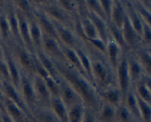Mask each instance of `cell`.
<instances>
[{
    "label": "cell",
    "instance_id": "f546056e",
    "mask_svg": "<svg viewBox=\"0 0 151 122\" xmlns=\"http://www.w3.org/2000/svg\"><path fill=\"white\" fill-rule=\"evenodd\" d=\"M122 104L128 109V110L131 113L134 119L141 121L140 120L138 104H137V100L136 98L135 93H133L132 92L128 91V93L125 96V98L122 101Z\"/></svg>",
    "mask_w": 151,
    "mask_h": 122
},
{
    "label": "cell",
    "instance_id": "c3c4849f",
    "mask_svg": "<svg viewBox=\"0 0 151 122\" xmlns=\"http://www.w3.org/2000/svg\"><path fill=\"white\" fill-rule=\"evenodd\" d=\"M81 122H97L95 113H93L91 110L86 109L83 118Z\"/></svg>",
    "mask_w": 151,
    "mask_h": 122
},
{
    "label": "cell",
    "instance_id": "6da1fadb",
    "mask_svg": "<svg viewBox=\"0 0 151 122\" xmlns=\"http://www.w3.org/2000/svg\"><path fill=\"white\" fill-rule=\"evenodd\" d=\"M53 63L59 77L79 96L85 109L96 114L101 105L99 104L100 99L94 86L88 82L89 79L71 66L63 64V62L53 60Z\"/></svg>",
    "mask_w": 151,
    "mask_h": 122
},
{
    "label": "cell",
    "instance_id": "d590c367",
    "mask_svg": "<svg viewBox=\"0 0 151 122\" xmlns=\"http://www.w3.org/2000/svg\"><path fill=\"white\" fill-rule=\"evenodd\" d=\"M136 98L138 104L140 120L142 122H150L151 121V107L150 104L145 101L135 93Z\"/></svg>",
    "mask_w": 151,
    "mask_h": 122
},
{
    "label": "cell",
    "instance_id": "d6a6232c",
    "mask_svg": "<svg viewBox=\"0 0 151 122\" xmlns=\"http://www.w3.org/2000/svg\"><path fill=\"white\" fill-rule=\"evenodd\" d=\"M83 104H78L67 109L68 122H81L85 113Z\"/></svg>",
    "mask_w": 151,
    "mask_h": 122
},
{
    "label": "cell",
    "instance_id": "2e32d148",
    "mask_svg": "<svg viewBox=\"0 0 151 122\" xmlns=\"http://www.w3.org/2000/svg\"><path fill=\"white\" fill-rule=\"evenodd\" d=\"M121 32H122V36H123L124 40H125L129 49L131 48H134V47L137 46L139 42V39L140 38L137 35V32H135L133 26H131L127 14L125 15L123 24L121 28Z\"/></svg>",
    "mask_w": 151,
    "mask_h": 122
},
{
    "label": "cell",
    "instance_id": "db71d44e",
    "mask_svg": "<svg viewBox=\"0 0 151 122\" xmlns=\"http://www.w3.org/2000/svg\"><path fill=\"white\" fill-rule=\"evenodd\" d=\"M132 122H142L141 121H139V120H136V119H134V121H133Z\"/></svg>",
    "mask_w": 151,
    "mask_h": 122
},
{
    "label": "cell",
    "instance_id": "11a10c76",
    "mask_svg": "<svg viewBox=\"0 0 151 122\" xmlns=\"http://www.w3.org/2000/svg\"><path fill=\"white\" fill-rule=\"evenodd\" d=\"M0 122H2V120H1V113L0 112Z\"/></svg>",
    "mask_w": 151,
    "mask_h": 122
},
{
    "label": "cell",
    "instance_id": "e575fe53",
    "mask_svg": "<svg viewBox=\"0 0 151 122\" xmlns=\"http://www.w3.org/2000/svg\"><path fill=\"white\" fill-rule=\"evenodd\" d=\"M75 51H76L77 54H78V57H79L80 62H81V66H82L83 71L85 73L86 76H87L89 80H92L91 78V62L88 57L87 54H86L85 51L81 48L78 47H75Z\"/></svg>",
    "mask_w": 151,
    "mask_h": 122
},
{
    "label": "cell",
    "instance_id": "b9f144b4",
    "mask_svg": "<svg viewBox=\"0 0 151 122\" xmlns=\"http://www.w3.org/2000/svg\"><path fill=\"white\" fill-rule=\"evenodd\" d=\"M15 3V6L16 7V10H19L21 13H23L28 20L32 19L33 16L32 15V8L29 5V1H25V0H18V1H13Z\"/></svg>",
    "mask_w": 151,
    "mask_h": 122
},
{
    "label": "cell",
    "instance_id": "8d00e7d4",
    "mask_svg": "<svg viewBox=\"0 0 151 122\" xmlns=\"http://www.w3.org/2000/svg\"><path fill=\"white\" fill-rule=\"evenodd\" d=\"M7 19L8 21L9 26H10V34L13 35L15 39L17 40L18 42L22 44V41L20 39V35L19 32V24H18L17 17H16V12L14 10H10L7 14Z\"/></svg>",
    "mask_w": 151,
    "mask_h": 122
},
{
    "label": "cell",
    "instance_id": "d6986e66",
    "mask_svg": "<svg viewBox=\"0 0 151 122\" xmlns=\"http://www.w3.org/2000/svg\"><path fill=\"white\" fill-rule=\"evenodd\" d=\"M86 18L89 19L91 23L94 24L96 30H97L98 37L101 41H103L105 44H107L109 41V29L106 25V21H103L100 17L95 15L94 13L88 11L86 14Z\"/></svg>",
    "mask_w": 151,
    "mask_h": 122
},
{
    "label": "cell",
    "instance_id": "816d5d0a",
    "mask_svg": "<svg viewBox=\"0 0 151 122\" xmlns=\"http://www.w3.org/2000/svg\"><path fill=\"white\" fill-rule=\"evenodd\" d=\"M0 60H4V54L1 49H0Z\"/></svg>",
    "mask_w": 151,
    "mask_h": 122
},
{
    "label": "cell",
    "instance_id": "bcb514c9",
    "mask_svg": "<svg viewBox=\"0 0 151 122\" xmlns=\"http://www.w3.org/2000/svg\"><path fill=\"white\" fill-rule=\"evenodd\" d=\"M99 2H100L102 10H103V13H104L105 16H106L108 22H109L113 1H109V0H103V1H99Z\"/></svg>",
    "mask_w": 151,
    "mask_h": 122
},
{
    "label": "cell",
    "instance_id": "f35d334b",
    "mask_svg": "<svg viewBox=\"0 0 151 122\" xmlns=\"http://www.w3.org/2000/svg\"><path fill=\"white\" fill-rule=\"evenodd\" d=\"M47 88L50 92V96L52 98H60V81L55 80L50 76L47 77V79H44Z\"/></svg>",
    "mask_w": 151,
    "mask_h": 122
},
{
    "label": "cell",
    "instance_id": "f6af8a7d",
    "mask_svg": "<svg viewBox=\"0 0 151 122\" xmlns=\"http://www.w3.org/2000/svg\"><path fill=\"white\" fill-rule=\"evenodd\" d=\"M0 78H1L2 81H4V82H10L8 68H7L4 59L0 60Z\"/></svg>",
    "mask_w": 151,
    "mask_h": 122
},
{
    "label": "cell",
    "instance_id": "603a6c76",
    "mask_svg": "<svg viewBox=\"0 0 151 122\" xmlns=\"http://www.w3.org/2000/svg\"><path fill=\"white\" fill-rule=\"evenodd\" d=\"M5 62L8 68L9 74H10V83L13 85L15 88L19 91V85H20L21 72L18 69L17 66L15 63L14 59L9 54L5 56Z\"/></svg>",
    "mask_w": 151,
    "mask_h": 122
},
{
    "label": "cell",
    "instance_id": "f1b7e54d",
    "mask_svg": "<svg viewBox=\"0 0 151 122\" xmlns=\"http://www.w3.org/2000/svg\"><path fill=\"white\" fill-rule=\"evenodd\" d=\"M150 77H145V80H140L137 83L135 93L139 98L145 101L150 104L151 94H150Z\"/></svg>",
    "mask_w": 151,
    "mask_h": 122
},
{
    "label": "cell",
    "instance_id": "7dc6e473",
    "mask_svg": "<svg viewBox=\"0 0 151 122\" xmlns=\"http://www.w3.org/2000/svg\"><path fill=\"white\" fill-rule=\"evenodd\" d=\"M142 41L144 42L145 45L150 46V41H151V31H150V26H147V24L143 23V29H142V34L141 35Z\"/></svg>",
    "mask_w": 151,
    "mask_h": 122
},
{
    "label": "cell",
    "instance_id": "e0dca14e",
    "mask_svg": "<svg viewBox=\"0 0 151 122\" xmlns=\"http://www.w3.org/2000/svg\"><path fill=\"white\" fill-rule=\"evenodd\" d=\"M99 99L102 100L103 104H109L114 107H117L122 103V96L119 90L114 88H106L99 93Z\"/></svg>",
    "mask_w": 151,
    "mask_h": 122
},
{
    "label": "cell",
    "instance_id": "277c9868",
    "mask_svg": "<svg viewBox=\"0 0 151 122\" xmlns=\"http://www.w3.org/2000/svg\"><path fill=\"white\" fill-rule=\"evenodd\" d=\"M19 92L22 97L26 107H27L29 113L36 107V97L34 92L32 82L26 75L23 74L21 72L20 85H19Z\"/></svg>",
    "mask_w": 151,
    "mask_h": 122
},
{
    "label": "cell",
    "instance_id": "83f0119b",
    "mask_svg": "<svg viewBox=\"0 0 151 122\" xmlns=\"http://www.w3.org/2000/svg\"><path fill=\"white\" fill-rule=\"evenodd\" d=\"M127 64H128V72L130 82L137 83L142 79V68L138 61L134 58H131L127 60Z\"/></svg>",
    "mask_w": 151,
    "mask_h": 122
},
{
    "label": "cell",
    "instance_id": "9c48e42d",
    "mask_svg": "<svg viewBox=\"0 0 151 122\" xmlns=\"http://www.w3.org/2000/svg\"><path fill=\"white\" fill-rule=\"evenodd\" d=\"M32 82L37 101L42 103L41 106L48 107L52 98L44 80L38 76L34 75Z\"/></svg>",
    "mask_w": 151,
    "mask_h": 122
},
{
    "label": "cell",
    "instance_id": "f907efd6",
    "mask_svg": "<svg viewBox=\"0 0 151 122\" xmlns=\"http://www.w3.org/2000/svg\"><path fill=\"white\" fill-rule=\"evenodd\" d=\"M0 112L1 113H4V106H3V103L0 101Z\"/></svg>",
    "mask_w": 151,
    "mask_h": 122
},
{
    "label": "cell",
    "instance_id": "ab89813d",
    "mask_svg": "<svg viewBox=\"0 0 151 122\" xmlns=\"http://www.w3.org/2000/svg\"><path fill=\"white\" fill-rule=\"evenodd\" d=\"M137 4H134L133 6L135 8L136 11L137 12L138 15L139 16L140 19H142V22L147 26H150V21H151V14L150 10L145 7L140 1H137Z\"/></svg>",
    "mask_w": 151,
    "mask_h": 122
},
{
    "label": "cell",
    "instance_id": "5b68a950",
    "mask_svg": "<svg viewBox=\"0 0 151 122\" xmlns=\"http://www.w3.org/2000/svg\"><path fill=\"white\" fill-rule=\"evenodd\" d=\"M15 62L18 63L23 71L27 73L35 75V56L28 52L23 46H17L14 49Z\"/></svg>",
    "mask_w": 151,
    "mask_h": 122
},
{
    "label": "cell",
    "instance_id": "4316f807",
    "mask_svg": "<svg viewBox=\"0 0 151 122\" xmlns=\"http://www.w3.org/2000/svg\"><path fill=\"white\" fill-rule=\"evenodd\" d=\"M137 59L136 60L139 63L142 70L150 76L151 73V57L150 51L146 49H139L136 52Z\"/></svg>",
    "mask_w": 151,
    "mask_h": 122
},
{
    "label": "cell",
    "instance_id": "60d3db41",
    "mask_svg": "<svg viewBox=\"0 0 151 122\" xmlns=\"http://www.w3.org/2000/svg\"><path fill=\"white\" fill-rule=\"evenodd\" d=\"M85 3L88 11L97 15L98 17H100V19H103L105 21H108L106 18V16H105L104 13H103V10H102L101 6H100L99 1H96V0H88V1H85Z\"/></svg>",
    "mask_w": 151,
    "mask_h": 122
},
{
    "label": "cell",
    "instance_id": "7a4b0ae2",
    "mask_svg": "<svg viewBox=\"0 0 151 122\" xmlns=\"http://www.w3.org/2000/svg\"><path fill=\"white\" fill-rule=\"evenodd\" d=\"M91 78L97 86L103 91L107 88L112 79L110 67L103 60H95L91 63Z\"/></svg>",
    "mask_w": 151,
    "mask_h": 122
},
{
    "label": "cell",
    "instance_id": "9f6ffc18",
    "mask_svg": "<svg viewBox=\"0 0 151 122\" xmlns=\"http://www.w3.org/2000/svg\"><path fill=\"white\" fill-rule=\"evenodd\" d=\"M27 122H30V121H29V119H28V120H27Z\"/></svg>",
    "mask_w": 151,
    "mask_h": 122
},
{
    "label": "cell",
    "instance_id": "8fae6325",
    "mask_svg": "<svg viewBox=\"0 0 151 122\" xmlns=\"http://www.w3.org/2000/svg\"><path fill=\"white\" fill-rule=\"evenodd\" d=\"M34 18H35V21H36L40 29H41L43 36L53 38V39L58 41L54 24L47 16H46L41 12V13L38 12L34 15Z\"/></svg>",
    "mask_w": 151,
    "mask_h": 122
},
{
    "label": "cell",
    "instance_id": "52a82bcc",
    "mask_svg": "<svg viewBox=\"0 0 151 122\" xmlns=\"http://www.w3.org/2000/svg\"><path fill=\"white\" fill-rule=\"evenodd\" d=\"M41 49H43V52L52 60L66 63L64 56L62 52L61 46L56 40L43 36Z\"/></svg>",
    "mask_w": 151,
    "mask_h": 122
},
{
    "label": "cell",
    "instance_id": "8992f818",
    "mask_svg": "<svg viewBox=\"0 0 151 122\" xmlns=\"http://www.w3.org/2000/svg\"><path fill=\"white\" fill-rule=\"evenodd\" d=\"M16 15L17 17L18 24H19V32L20 35V39L22 44H23L24 48L26 49L28 52L31 54H33L35 51L32 41H31L30 35L29 31V21L27 18L24 16L19 10H16Z\"/></svg>",
    "mask_w": 151,
    "mask_h": 122
},
{
    "label": "cell",
    "instance_id": "cb8c5ba5",
    "mask_svg": "<svg viewBox=\"0 0 151 122\" xmlns=\"http://www.w3.org/2000/svg\"><path fill=\"white\" fill-rule=\"evenodd\" d=\"M49 107L60 122H68L67 108L60 98H51Z\"/></svg>",
    "mask_w": 151,
    "mask_h": 122
},
{
    "label": "cell",
    "instance_id": "4fadbf2b",
    "mask_svg": "<svg viewBox=\"0 0 151 122\" xmlns=\"http://www.w3.org/2000/svg\"><path fill=\"white\" fill-rule=\"evenodd\" d=\"M3 106H4V113H6L13 122L27 121V115L13 101L4 98L3 101Z\"/></svg>",
    "mask_w": 151,
    "mask_h": 122
},
{
    "label": "cell",
    "instance_id": "5bb4252c",
    "mask_svg": "<svg viewBox=\"0 0 151 122\" xmlns=\"http://www.w3.org/2000/svg\"><path fill=\"white\" fill-rule=\"evenodd\" d=\"M55 27L59 43L63 46L69 49H75L76 47V39L70 29L53 22Z\"/></svg>",
    "mask_w": 151,
    "mask_h": 122
},
{
    "label": "cell",
    "instance_id": "7bdbcfd3",
    "mask_svg": "<svg viewBox=\"0 0 151 122\" xmlns=\"http://www.w3.org/2000/svg\"><path fill=\"white\" fill-rule=\"evenodd\" d=\"M10 34V26L6 16H0V35L4 41H7Z\"/></svg>",
    "mask_w": 151,
    "mask_h": 122
},
{
    "label": "cell",
    "instance_id": "7c38bea8",
    "mask_svg": "<svg viewBox=\"0 0 151 122\" xmlns=\"http://www.w3.org/2000/svg\"><path fill=\"white\" fill-rule=\"evenodd\" d=\"M60 99L66 106V108H69L75 104H83L79 96L67 84L62 80H60Z\"/></svg>",
    "mask_w": 151,
    "mask_h": 122
},
{
    "label": "cell",
    "instance_id": "3957f363",
    "mask_svg": "<svg viewBox=\"0 0 151 122\" xmlns=\"http://www.w3.org/2000/svg\"><path fill=\"white\" fill-rule=\"evenodd\" d=\"M41 13H44L52 22L69 28L72 26V21L66 12H65L58 4H41Z\"/></svg>",
    "mask_w": 151,
    "mask_h": 122
},
{
    "label": "cell",
    "instance_id": "ac0fdd59",
    "mask_svg": "<svg viewBox=\"0 0 151 122\" xmlns=\"http://www.w3.org/2000/svg\"><path fill=\"white\" fill-rule=\"evenodd\" d=\"M125 15L126 12H125V6L122 2L119 1H113L109 23L113 24L118 29H121Z\"/></svg>",
    "mask_w": 151,
    "mask_h": 122
},
{
    "label": "cell",
    "instance_id": "9a60e30c",
    "mask_svg": "<svg viewBox=\"0 0 151 122\" xmlns=\"http://www.w3.org/2000/svg\"><path fill=\"white\" fill-rule=\"evenodd\" d=\"M29 117L33 118L37 122H60L49 106H36L29 112Z\"/></svg>",
    "mask_w": 151,
    "mask_h": 122
},
{
    "label": "cell",
    "instance_id": "ffe728a7",
    "mask_svg": "<svg viewBox=\"0 0 151 122\" xmlns=\"http://www.w3.org/2000/svg\"><path fill=\"white\" fill-rule=\"evenodd\" d=\"M35 57H36L37 60L39 62L40 64L44 68L46 71H47V73H49L50 76L51 78H52L55 80L59 82V76L58 74V72L56 71L54 63H53V60L51 58L48 57V56L46 55L42 51L39 50V51H36L35 53Z\"/></svg>",
    "mask_w": 151,
    "mask_h": 122
},
{
    "label": "cell",
    "instance_id": "f5cc1de1",
    "mask_svg": "<svg viewBox=\"0 0 151 122\" xmlns=\"http://www.w3.org/2000/svg\"><path fill=\"white\" fill-rule=\"evenodd\" d=\"M28 119H29V121H30V122H37L36 121L34 120V119L32 118L29 117V116H28Z\"/></svg>",
    "mask_w": 151,
    "mask_h": 122
},
{
    "label": "cell",
    "instance_id": "ba28073f",
    "mask_svg": "<svg viewBox=\"0 0 151 122\" xmlns=\"http://www.w3.org/2000/svg\"><path fill=\"white\" fill-rule=\"evenodd\" d=\"M116 73H117V82L119 85V91L122 96V101L125 98V96L128 93L129 89L130 79L128 72V64L127 59L123 57L118 63L116 66Z\"/></svg>",
    "mask_w": 151,
    "mask_h": 122
},
{
    "label": "cell",
    "instance_id": "4dcf8cb0",
    "mask_svg": "<svg viewBox=\"0 0 151 122\" xmlns=\"http://www.w3.org/2000/svg\"><path fill=\"white\" fill-rule=\"evenodd\" d=\"M77 27H78V30L86 38H90V39H97V38H99L98 34H97V30H96L94 24L86 17L83 19L81 24H78Z\"/></svg>",
    "mask_w": 151,
    "mask_h": 122
},
{
    "label": "cell",
    "instance_id": "484cf974",
    "mask_svg": "<svg viewBox=\"0 0 151 122\" xmlns=\"http://www.w3.org/2000/svg\"><path fill=\"white\" fill-rule=\"evenodd\" d=\"M115 107L106 104H102L96 113L97 122H115Z\"/></svg>",
    "mask_w": 151,
    "mask_h": 122
},
{
    "label": "cell",
    "instance_id": "44dd1931",
    "mask_svg": "<svg viewBox=\"0 0 151 122\" xmlns=\"http://www.w3.org/2000/svg\"><path fill=\"white\" fill-rule=\"evenodd\" d=\"M125 8L127 16L129 19L131 26H133L134 29L137 32V35L139 36V38H141L143 29L142 21L140 19L137 12L136 11L135 8L133 6V4H130L129 2H128V4L125 6Z\"/></svg>",
    "mask_w": 151,
    "mask_h": 122
},
{
    "label": "cell",
    "instance_id": "30bf717a",
    "mask_svg": "<svg viewBox=\"0 0 151 122\" xmlns=\"http://www.w3.org/2000/svg\"><path fill=\"white\" fill-rule=\"evenodd\" d=\"M1 90L4 98H7V99L13 101V103H15L18 107H20L29 116V110H28L27 107H26L24 101H22L19 92L13 87V85L10 82L2 81Z\"/></svg>",
    "mask_w": 151,
    "mask_h": 122
},
{
    "label": "cell",
    "instance_id": "1f68e13d",
    "mask_svg": "<svg viewBox=\"0 0 151 122\" xmlns=\"http://www.w3.org/2000/svg\"><path fill=\"white\" fill-rule=\"evenodd\" d=\"M120 49L113 40H109L106 44V55L109 57V63L116 68L119 63V51Z\"/></svg>",
    "mask_w": 151,
    "mask_h": 122
},
{
    "label": "cell",
    "instance_id": "836d02e7",
    "mask_svg": "<svg viewBox=\"0 0 151 122\" xmlns=\"http://www.w3.org/2000/svg\"><path fill=\"white\" fill-rule=\"evenodd\" d=\"M108 29H109V32H110L112 38H113L112 40L117 44L119 48L121 49L124 51H128V50L129 49V48H128L126 43H125V40H124L122 32H121V29L116 28V26H114V25L111 24V23H109V25H108Z\"/></svg>",
    "mask_w": 151,
    "mask_h": 122
},
{
    "label": "cell",
    "instance_id": "d4e9b609",
    "mask_svg": "<svg viewBox=\"0 0 151 122\" xmlns=\"http://www.w3.org/2000/svg\"><path fill=\"white\" fill-rule=\"evenodd\" d=\"M29 21V35H30L31 41H32V46L34 49H37L38 51L41 50V41H42L43 35L41 32L39 26L35 21V18L33 17Z\"/></svg>",
    "mask_w": 151,
    "mask_h": 122
},
{
    "label": "cell",
    "instance_id": "681fc988",
    "mask_svg": "<svg viewBox=\"0 0 151 122\" xmlns=\"http://www.w3.org/2000/svg\"><path fill=\"white\" fill-rule=\"evenodd\" d=\"M1 120H2V122H13L10 118V117L4 113H1Z\"/></svg>",
    "mask_w": 151,
    "mask_h": 122
},
{
    "label": "cell",
    "instance_id": "74e56055",
    "mask_svg": "<svg viewBox=\"0 0 151 122\" xmlns=\"http://www.w3.org/2000/svg\"><path fill=\"white\" fill-rule=\"evenodd\" d=\"M134 120V117L128 110V109L122 104L115 109V122H132Z\"/></svg>",
    "mask_w": 151,
    "mask_h": 122
},
{
    "label": "cell",
    "instance_id": "ee69618b",
    "mask_svg": "<svg viewBox=\"0 0 151 122\" xmlns=\"http://www.w3.org/2000/svg\"><path fill=\"white\" fill-rule=\"evenodd\" d=\"M58 5L64 10L68 14H72L75 12V2L71 1H58Z\"/></svg>",
    "mask_w": 151,
    "mask_h": 122
},
{
    "label": "cell",
    "instance_id": "7402d4cb",
    "mask_svg": "<svg viewBox=\"0 0 151 122\" xmlns=\"http://www.w3.org/2000/svg\"><path fill=\"white\" fill-rule=\"evenodd\" d=\"M61 50L63 56H64L66 63H69V66H71L72 68L76 70L77 71L79 72L80 73H81L83 76H86L85 73H84L82 66H81L79 57H78V54H77L75 49H74L66 48V47L61 46Z\"/></svg>",
    "mask_w": 151,
    "mask_h": 122
}]
</instances>
